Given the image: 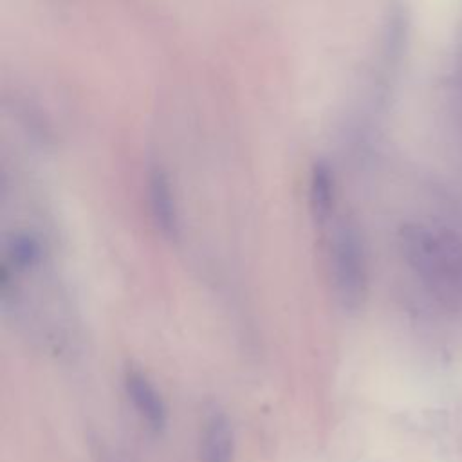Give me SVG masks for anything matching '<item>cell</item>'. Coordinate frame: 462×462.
<instances>
[{"instance_id":"cell-1","label":"cell","mask_w":462,"mask_h":462,"mask_svg":"<svg viewBox=\"0 0 462 462\" xmlns=\"http://www.w3.org/2000/svg\"><path fill=\"white\" fill-rule=\"evenodd\" d=\"M401 238L410 265L428 283L462 296V244L458 240L420 226L406 227Z\"/></svg>"},{"instance_id":"cell-2","label":"cell","mask_w":462,"mask_h":462,"mask_svg":"<svg viewBox=\"0 0 462 462\" xmlns=\"http://www.w3.org/2000/svg\"><path fill=\"white\" fill-rule=\"evenodd\" d=\"M328 253L337 300L345 309H357L366 294V254L354 224L346 220L334 224Z\"/></svg>"},{"instance_id":"cell-3","label":"cell","mask_w":462,"mask_h":462,"mask_svg":"<svg viewBox=\"0 0 462 462\" xmlns=\"http://www.w3.org/2000/svg\"><path fill=\"white\" fill-rule=\"evenodd\" d=\"M125 392L134 404L135 411L141 419L152 428L153 431H162L168 424V410L164 404L162 395L153 386V383L139 370H126L125 379Z\"/></svg>"},{"instance_id":"cell-4","label":"cell","mask_w":462,"mask_h":462,"mask_svg":"<svg viewBox=\"0 0 462 462\" xmlns=\"http://www.w3.org/2000/svg\"><path fill=\"white\" fill-rule=\"evenodd\" d=\"M235 435L229 417L215 408L206 415L200 433V460L202 462H233Z\"/></svg>"},{"instance_id":"cell-5","label":"cell","mask_w":462,"mask_h":462,"mask_svg":"<svg viewBox=\"0 0 462 462\" xmlns=\"http://www.w3.org/2000/svg\"><path fill=\"white\" fill-rule=\"evenodd\" d=\"M150 211L157 229L168 236L175 238L179 235V215L175 197L166 173L161 168H153L148 179Z\"/></svg>"},{"instance_id":"cell-6","label":"cell","mask_w":462,"mask_h":462,"mask_svg":"<svg viewBox=\"0 0 462 462\" xmlns=\"http://www.w3.org/2000/svg\"><path fill=\"white\" fill-rule=\"evenodd\" d=\"M309 204L314 222L318 226L328 224L334 209V179L330 175V170L321 162L314 164L310 173Z\"/></svg>"},{"instance_id":"cell-7","label":"cell","mask_w":462,"mask_h":462,"mask_svg":"<svg viewBox=\"0 0 462 462\" xmlns=\"http://www.w3.org/2000/svg\"><path fill=\"white\" fill-rule=\"evenodd\" d=\"M7 254H9V260L14 267L25 269V267L34 265L40 260L42 245H40L38 238H34L32 235L18 233L9 240Z\"/></svg>"}]
</instances>
